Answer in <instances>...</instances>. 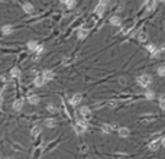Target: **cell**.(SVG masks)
I'll return each instance as SVG.
<instances>
[{
    "instance_id": "obj_1",
    "label": "cell",
    "mask_w": 165,
    "mask_h": 159,
    "mask_svg": "<svg viewBox=\"0 0 165 159\" xmlns=\"http://www.w3.org/2000/svg\"><path fill=\"white\" fill-rule=\"evenodd\" d=\"M136 81H138V84H139L140 87L148 88V87L152 84V77H151L149 74H140V75H138Z\"/></svg>"
},
{
    "instance_id": "obj_2",
    "label": "cell",
    "mask_w": 165,
    "mask_h": 159,
    "mask_svg": "<svg viewBox=\"0 0 165 159\" xmlns=\"http://www.w3.org/2000/svg\"><path fill=\"white\" fill-rule=\"evenodd\" d=\"M87 129H88V123H87L86 119H80V120H77V123L74 124V130H75L77 134H83L84 132H87Z\"/></svg>"
},
{
    "instance_id": "obj_3",
    "label": "cell",
    "mask_w": 165,
    "mask_h": 159,
    "mask_svg": "<svg viewBox=\"0 0 165 159\" xmlns=\"http://www.w3.org/2000/svg\"><path fill=\"white\" fill-rule=\"evenodd\" d=\"M109 2H110V0H100L99 5L96 6V9H94V13H96L97 16H103V13H104L106 6H107V3H109Z\"/></svg>"
},
{
    "instance_id": "obj_4",
    "label": "cell",
    "mask_w": 165,
    "mask_h": 159,
    "mask_svg": "<svg viewBox=\"0 0 165 159\" xmlns=\"http://www.w3.org/2000/svg\"><path fill=\"white\" fill-rule=\"evenodd\" d=\"M83 101V94H80V93H77V94H74L71 98H69V104H71L73 107H77V106H80V103Z\"/></svg>"
},
{
    "instance_id": "obj_5",
    "label": "cell",
    "mask_w": 165,
    "mask_h": 159,
    "mask_svg": "<svg viewBox=\"0 0 165 159\" xmlns=\"http://www.w3.org/2000/svg\"><path fill=\"white\" fill-rule=\"evenodd\" d=\"M80 114H81V117H83V119L90 117V114H91V110H90V107H87V106L80 107Z\"/></svg>"
},
{
    "instance_id": "obj_6",
    "label": "cell",
    "mask_w": 165,
    "mask_h": 159,
    "mask_svg": "<svg viewBox=\"0 0 165 159\" xmlns=\"http://www.w3.org/2000/svg\"><path fill=\"white\" fill-rule=\"evenodd\" d=\"M33 84H35V87H42V85H45L46 84V81H45V78L42 77V75H36L35 77V80H33Z\"/></svg>"
},
{
    "instance_id": "obj_7",
    "label": "cell",
    "mask_w": 165,
    "mask_h": 159,
    "mask_svg": "<svg viewBox=\"0 0 165 159\" xmlns=\"http://www.w3.org/2000/svg\"><path fill=\"white\" fill-rule=\"evenodd\" d=\"M22 107H23V100H22V98L15 100V101H13V104H12L13 111H20V110H22Z\"/></svg>"
},
{
    "instance_id": "obj_8",
    "label": "cell",
    "mask_w": 165,
    "mask_h": 159,
    "mask_svg": "<svg viewBox=\"0 0 165 159\" xmlns=\"http://www.w3.org/2000/svg\"><path fill=\"white\" fill-rule=\"evenodd\" d=\"M110 25L112 26H122V19L119 17V16H112L110 17Z\"/></svg>"
},
{
    "instance_id": "obj_9",
    "label": "cell",
    "mask_w": 165,
    "mask_h": 159,
    "mask_svg": "<svg viewBox=\"0 0 165 159\" xmlns=\"http://www.w3.org/2000/svg\"><path fill=\"white\" fill-rule=\"evenodd\" d=\"M41 75H42V77L45 78V81H46V82H48V81H51V80L54 78V75H55V74H54V73H52L51 70H45V71H43V73H42Z\"/></svg>"
},
{
    "instance_id": "obj_10",
    "label": "cell",
    "mask_w": 165,
    "mask_h": 159,
    "mask_svg": "<svg viewBox=\"0 0 165 159\" xmlns=\"http://www.w3.org/2000/svg\"><path fill=\"white\" fill-rule=\"evenodd\" d=\"M117 132H119L120 138H129V134H130V130L128 127H119V129H117Z\"/></svg>"
},
{
    "instance_id": "obj_11",
    "label": "cell",
    "mask_w": 165,
    "mask_h": 159,
    "mask_svg": "<svg viewBox=\"0 0 165 159\" xmlns=\"http://www.w3.org/2000/svg\"><path fill=\"white\" fill-rule=\"evenodd\" d=\"M23 12L25 13H33L35 12V7H33V5L32 3H23Z\"/></svg>"
},
{
    "instance_id": "obj_12",
    "label": "cell",
    "mask_w": 165,
    "mask_h": 159,
    "mask_svg": "<svg viewBox=\"0 0 165 159\" xmlns=\"http://www.w3.org/2000/svg\"><path fill=\"white\" fill-rule=\"evenodd\" d=\"M148 149H149L151 152H156V150L159 149V140H152V142L148 145Z\"/></svg>"
},
{
    "instance_id": "obj_13",
    "label": "cell",
    "mask_w": 165,
    "mask_h": 159,
    "mask_svg": "<svg viewBox=\"0 0 165 159\" xmlns=\"http://www.w3.org/2000/svg\"><path fill=\"white\" fill-rule=\"evenodd\" d=\"M38 45H39V42H38V41H29L26 47H28V49H29L31 52H35V49L38 48Z\"/></svg>"
},
{
    "instance_id": "obj_14",
    "label": "cell",
    "mask_w": 165,
    "mask_h": 159,
    "mask_svg": "<svg viewBox=\"0 0 165 159\" xmlns=\"http://www.w3.org/2000/svg\"><path fill=\"white\" fill-rule=\"evenodd\" d=\"M20 75H22V71L19 70L17 67H15V68H12V70H10V77L12 78H19Z\"/></svg>"
},
{
    "instance_id": "obj_15",
    "label": "cell",
    "mask_w": 165,
    "mask_h": 159,
    "mask_svg": "<svg viewBox=\"0 0 165 159\" xmlns=\"http://www.w3.org/2000/svg\"><path fill=\"white\" fill-rule=\"evenodd\" d=\"M145 98L146 100H154L155 98V91H154V90H151V88L145 90Z\"/></svg>"
},
{
    "instance_id": "obj_16",
    "label": "cell",
    "mask_w": 165,
    "mask_h": 159,
    "mask_svg": "<svg viewBox=\"0 0 165 159\" xmlns=\"http://www.w3.org/2000/svg\"><path fill=\"white\" fill-rule=\"evenodd\" d=\"M28 101H29V104H32V106H36V104H39V96H36V94H32V96H29Z\"/></svg>"
},
{
    "instance_id": "obj_17",
    "label": "cell",
    "mask_w": 165,
    "mask_h": 159,
    "mask_svg": "<svg viewBox=\"0 0 165 159\" xmlns=\"http://www.w3.org/2000/svg\"><path fill=\"white\" fill-rule=\"evenodd\" d=\"M13 32V28H12V25H5L3 28H2V33L6 36V35H10Z\"/></svg>"
},
{
    "instance_id": "obj_18",
    "label": "cell",
    "mask_w": 165,
    "mask_h": 159,
    "mask_svg": "<svg viewBox=\"0 0 165 159\" xmlns=\"http://www.w3.org/2000/svg\"><path fill=\"white\" fill-rule=\"evenodd\" d=\"M45 126L49 127V129H51V127H55V126H57V120H55V119H46V120H45Z\"/></svg>"
},
{
    "instance_id": "obj_19",
    "label": "cell",
    "mask_w": 165,
    "mask_h": 159,
    "mask_svg": "<svg viewBox=\"0 0 165 159\" xmlns=\"http://www.w3.org/2000/svg\"><path fill=\"white\" fill-rule=\"evenodd\" d=\"M158 103H159L161 110H164V111H165V94H161V96L158 97Z\"/></svg>"
},
{
    "instance_id": "obj_20",
    "label": "cell",
    "mask_w": 165,
    "mask_h": 159,
    "mask_svg": "<svg viewBox=\"0 0 165 159\" xmlns=\"http://www.w3.org/2000/svg\"><path fill=\"white\" fill-rule=\"evenodd\" d=\"M31 134L33 136V138H36V136L41 134V126H33L32 130H31Z\"/></svg>"
},
{
    "instance_id": "obj_21",
    "label": "cell",
    "mask_w": 165,
    "mask_h": 159,
    "mask_svg": "<svg viewBox=\"0 0 165 159\" xmlns=\"http://www.w3.org/2000/svg\"><path fill=\"white\" fill-rule=\"evenodd\" d=\"M155 7H156V0H151V2L146 5V10H148V12L155 10Z\"/></svg>"
},
{
    "instance_id": "obj_22",
    "label": "cell",
    "mask_w": 165,
    "mask_h": 159,
    "mask_svg": "<svg viewBox=\"0 0 165 159\" xmlns=\"http://www.w3.org/2000/svg\"><path fill=\"white\" fill-rule=\"evenodd\" d=\"M138 41H139V42H146V41H148V35H146L145 32H140L139 36H138Z\"/></svg>"
},
{
    "instance_id": "obj_23",
    "label": "cell",
    "mask_w": 165,
    "mask_h": 159,
    "mask_svg": "<svg viewBox=\"0 0 165 159\" xmlns=\"http://www.w3.org/2000/svg\"><path fill=\"white\" fill-rule=\"evenodd\" d=\"M87 35H88V31H86V29H80L77 36H78V39H84Z\"/></svg>"
},
{
    "instance_id": "obj_24",
    "label": "cell",
    "mask_w": 165,
    "mask_h": 159,
    "mask_svg": "<svg viewBox=\"0 0 165 159\" xmlns=\"http://www.w3.org/2000/svg\"><path fill=\"white\" fill-rule=\"evenodd\" d=\"M156 74H158L159 77H165V65H161V67H158V70H156Z\"/></svg>"
},
{
    "instance_id": "obj_25",
    "label": "cell",
    "mask_w": 165,
    "mask_h": 159,
    "mask_svg": "<svg viewBox=\"0 0 165 159\" xmlns=\"http://www.w3.org/2000/svg\"><path fill=\"white\" fill-rule=\"evenodd\" d=\"M43 51H45V47H43V45H41V43H39V45H38V48L35 49V54H36L38 57H39V55H41V54H42Z\"/></svg>"
},
{
    "instance_id": "obj_26",
    "label": "cell",
    "mask_w": 165,
    "mask_h": 159,
    "mask_svg": "<svg viewBox=\"0 0 165 159\" xmlns=\"http://www.w3.org/2000/svg\"><path fill=\"white\" fill-rule=\"evenodd\" d=\"M65 6H67L68 9H73V7L75 6V0H67V2H65Z\"/></svg>"
},
{
    "instance_id": "obj_27",
    "label": "cell",
    "mask_w": 165,
    "mask_h": 159,
    "mask_svg": "<svg viewBox=\"0 0 165 159\" xmlns=\"http://www.w3.org/2000/svg\"><path fill=\"white\" fill-rule=\"evenodd\" d=\"M161 52H162L161 49H155V51L151 54V58H154V59H155V58H159V57H161Z\"/></svg>"
},
{
    "instance_id": "obj_28",
    "label": "cell",
    "mask_w": 165,
    "mask_h": 159,
    "mask_svg": "<svg viewBox=\"0 0 165 159\" xmlns=\"http://www.w3.org/2000/svg\"><path fill=\"white\" fill-rule=\"evenodd\" d=\"M113 129H116V127H114V126H109V124H104V126H103V132H104V133H110Z\"/></svg>"
},
{
    "instance_id": "obj_29",
    "label": "cell",
    "mask_w": 165,
    "mask_h": 159,
    "mask_svg": "<svg viewBox=\"0 0 165 159\" xmlns=\"http://www.w3.org/2000/svg\"><path fill=\"white\" fill-rule=\"evenodd\" d=\"M145 48H146V51H148V52H151V54H152V52L156 49V47H155V45H152V43H148Z\"/></svg>"
},
{
    "instance_id": "obj_30",
    "label": "cell",
    "mask_w": 165,
    "mask_h": 159,
    "mask_svg": "<svg viewBox=\"0 0 165 159\" xmlns=\"http://www.w3.org/2000/svg\"><path fill=\"white\" fill-rule=\"evenodd\" d=\"M46 108H48V111H49V113H55V111H57V107H55V106H52V104H48V107H46Z\"/></svg>"
},
{
    "instance_id": "obj_31",
    "label": "cell",
    "mask_w": 165,
    "mask_h": 159,
    "mask_svg": "<svg viewBox=\"0 0 165 159\" xmlns=\"http://www.w3.org/2000/svg\"><path fill=\"white\" fill-rule=\"evenodd\" d=\"M159 143H161V146H162V148H165V138H162Z\"/></svg>"
},
{
    "instance_id": "obj_32",
    "label": "cell",
    "mask_w": 165,
    "mask_h": 159,
    "mask_svg": "<svg viewBox=\"0 0 165 159\" xmlns=\"http://www.w3.org/2000/svg\"><path fill=\"white\" fill-rule=\"evenodd\" d=\"M2 103H3V96L0 94V104H2Z\"/></svg>"
},
{
    "instance_id": "obj_33",
    "label": "cell",
    "mask_w": 165,
    "mask_h": 159,
    "mask_svg": "<svg viewBox=\"0 0 165 159\" xmlns=\"http://www.w3.org/2000/svg\"><path fill=\"white\" fill-rule=\"evenodd\" d=\"M59 2H61V3H64V5H65V2H67V0H59Z\"/></svg>"
},
{
    "instance_id": "obj_34",
    "label": "cell",
    "mask_w": 165,
    "mask_h": 159,
    "mask_svg": "<svg viewBox=\"0 0 165 159\" xmlns=\"http://www.w3.org/2000/svg\"><path fill=\"white\" fill-rule=\"evenodd\" d=\"M0 94H2V88H0Z\"/></svg>"
},
{
    "instance_id": "obj_35",
    "label": "cell",
    "mask_w": 165,
    "mask_h": 159,
    "mask_svg": "<svg viewBox=\"0 0 165 159\" xmlns=\"http://www.w3.org/2000/svg\"><path fill=\"white\" fill-rule=\"evenodd\" d=\"M3 159H9V158H3Z\"/></svg>"
}]
</instances>
